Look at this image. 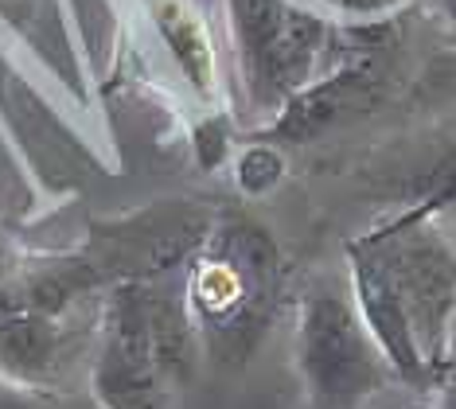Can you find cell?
Here are the masks:
<instances>
[{"instance_id":"obj_17","label":"cell","mask_w":456,"mask_h":409,"mask_svg":"<svg viewBox=\"0 0 456 409\" xmlns=\"http://www.w3.org/2000/svg\"><path fill=\"white\" fill-rule=\"evenodd\" d=\"M449 366H456V331H452V343H449Z\"/></svg>"},{"instance_id":"obj_13","label":"cell","mask_w":456,"mask_h":409,"mask_svg":"<svg viewBox=\"0 0 456 409\" xmlns=\"http://www.w3.org/2000/svg\"><path fill=\"white\" fill-rule=\"evenodd\" d=\"M281 180V156L277 149H246L238 160V187L250 195H262L265 187Z\"/></svg>"},{"instance_id":"obj_1","label":"cell","mask_w":456,"mask_h":409,"mask_svg":"<svg viewBox=\"0 0 456 409\" xmlns=\"http://www.w3.org/2000/svg\"><path fill=\"white\" fill-rule=\"evenodd\" d=\"M200 355L183 269L102 289L90 355V397L102 409H168L191 382Z\"/></svg>"},{"instance_id":"obj_11","label":"cell","mask_w":456,"mask_h":409,"mask_svg":"<svg viewBox=\"0 0 456 409\" xmlns=\"http://www.w3.org/2000/svg\"><path fill=\"white\" fill-rule=\"evenodd\" d=\"M0 409H102L94 397L59 394V386H20L0 379Z\"/></svg>"},{"instance_id":"obj_14","label":"cell","mask_w":456,"mask_h":409,"mask_svg":"<svg viewBox=\"0 0 456 409\" xmlns=\"http://www.w3.org/2000/svg\"><path fill=\"white\" fill-rule=\"evenodd\" d=\"M344 12H351V16H367V20H375V16H387V12H394V8L402 4V0H336Z\"/></svg>"},{"instance_id":"obj_8","label":"cell","mask_w":456,"mask_h":409,"mask_svg":"<svg viewBox=\"0 0 456 409\" xmlns=\"http://www.w3.org/2000/svg\"><path fill=\"white\" fill-rule=\"evenodd\" d=\"M70 355L63 316H47L28 304L16 277L0 281V379L20 386H59Z\"/></svg>"},{"instance_id":"obj_9","label":"cell","mask_w":456,"mask_h":409,"mask_svg":"<svg viewBox=\"0 0 456 409\" xmlns=\"http://www.w3.org/2000/svg\"><path fill=\"white\" fill-rule=\"evenodd\" d=\"M149 12L157 20L164 44L172 47L180 70L188 75L200 98L215 94V47H211V31H207L200 8L191 0H149Z\"/></svg>"},{"instance_id":"obj_19","label":"cell","mask_w":456,"mask_h":409,"mask_svg":"<svg viewBox=\"0 0 456 409\" xmlns=\"http://www.w3.org/2000/svg\"><path fill=\"white\" fill-rule=\"evenodd\" d=\"M452 238H456V234H452Z\"/></svg>"},{"instance_id":"obj_6","label":"cell","mask_w":456,"mask_h":409,"mask_svg":"<svg viewBox=\"0 0 456 409\" xmlns=\"http://www.w3.org/2000/svg\"><path fill=\"white\" fill-rule=\"evenodd\" d=\"M211 223V211L172 199V203L144 207V211L113 218V223H98L90 230L86 249L78 254L98 273L102 289H110L113 281L168 277L191 261Z\"/></svg>"},{"instance_id":"obj_18","label":"cell","mask_w":456,"mask_h":409,"mask_svg":"<svg viewBox=\"0 0 456 409\" xmlns=\"http://www.w3.org/2000/svg\"><path fill=\"white\" fill-rule=\"evenodd\" d=\"M406 409H433V405H425V402H418V405H406Z\"/></svg>"},{"instance_id":"obj_4","label":"cell","mask_w":456,"mask_h":409,"mask_svg":"<svg viewBox=\"0 0 456 409\" xmlns=\"http://www.w3.org/2000/svg\"><path fill=\"white\" fill-rule=\"evenodd\" d=\"M226 24L254 121H281L300 94L324 78L336 51V28L297 0H226Z\"/></svg>"},{"instance_id":"obj_15","label":"cell","mask_w":456,"mask_h":409,"mask_svg":"<svg viewBox=\"0 0 456 409\" xmlns=\"http://www.w3.org/2000/svg\"><path fill=\"white\" fill-rule=\"evenodd\" d=\"M437 390H441V409H456V366H444Z\"/></svg>"},{"instance_id":"obj_16","label":"cell","mask_w":456,"mask_h":409,"mask_svg":"<svg viewBox=\"0 0 456 409\" xmlns=\"http://www.w3.org/2000/svg\"><path fill=\"white\" fill-rule=\"evenodd\" d=\"M441 4V12H444V20H449V24L456 28V0H437Z\"/></svg>"},{"instance_id":"obj_12","label":"cell","mask_w":456,"mask_h":409,"mask_svg":"<svg viewBox=\"0 0 456 409\" xmlns=\"http://www.w3.org/2000/svg\"><path fill=\"white\" fill-rule=\"evenodd\" d=\"M0 20L16 31L20 39H28L39 55L47 59V67L59 75V59H55V47L47 44V20L39 16V4L36 0H0Z\"/></svg>"},{"instance_id":"obj_7","label":"cell","mask_w":456,"mask_h":409,"mask_svg":"<svg viewBox=\"0 0 456 409\" xmlns=\"http://www.w3.org/2000/svg\"><path fill=\"white\" fill-rule=\"evenodd\" d=\"M0 129L51 195L75 192L90 172H98V156L90 152V144L4 51H0Z\"/></svg>"},{"instance_id":"obj_2","label":"cell","mask_w":456,"mask_h":409,"mask_svg":"<svg viewBox=\"0 0 456 409\" xmlns=\"http://www.w3.org/2000/svg\"><path fill=\"white\" fill-rule=\"evenodd\" d=\"M281 289L285 258L269 230L246 215H215L203 246L183 266V300L207 359L250 363L277 316Z\"/></svg>"},{"instance_id":"obj_3","label":"cell","mask_w":456,"mask_h":409,"mask_svg":"<svg viewBox=\"0 0 456 409\" xmlns=\"http://www.w3.org/2000/svg\"><path fill=\"white\" fill-rule=\"evenodd\" d=\"M433 215L437 203L413 207L370 234L351 238L347 258L370 266L387 281L406 312L421 355L441 379L456 331V238L444 234Z\"/></svg>"},{"instance_id":"obj_5","label":"cell","mask_w":456,"mask_h":409,"mask_svg":"<svg viewBox=\"0 0 456 409\" xmlns=\"http://www.w3.org/2000/svg\"><path fill=\"white\" fill-rule=\"evenodd\" d=\"M293 366L308 409H362L379 390L398 382L375 335L362 323L355 297L331 285L300 292Z\"/></svg>"},{"instance_id":"obj_10","label":"cell","mask_w":456,"mask_h":409,"mask_svg":"<svg viewBox=\"0 0 456 409\" xmlns=\"http://www.w3.org/2000/svg\"><path fill=\"white\" fill-rule=\"evenodd\" d=\"M75 20L82 28V39H86V55L94 59L98 70L110 67L113 59V36H118V20H113L106 0H75Z\"/></svg>"}]
</instances>
